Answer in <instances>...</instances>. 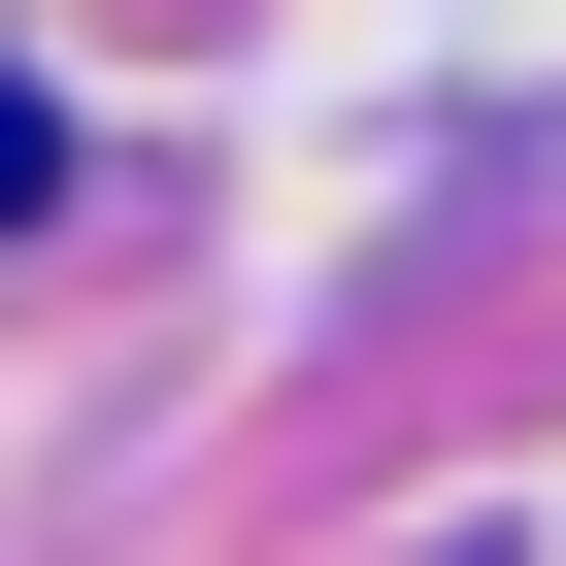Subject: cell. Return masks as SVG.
Here are the masks:
<instances>
[{"mask_svg":"<svg viewBox=\"0 0 566 566\" xmlns=\"http://www.w3.org/2000/svg\"><path fill=\"white\" fill-rule=\"evenodd\" d=\"M34 167H67V134H34V67H0V233H34Z\"/></svg>","mask_w":566,"mask_h":566,"instance_id":"obj_1","label":"cell"}]
</instances>
